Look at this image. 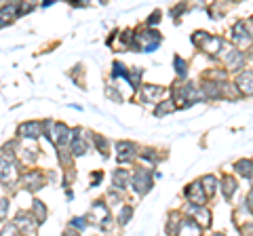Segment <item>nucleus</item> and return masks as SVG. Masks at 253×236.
<instances>
[{
  "instance_id": "473e14b6",
  "label": "nucleus",
  "mask_w": 253,
  "mask_h": 236,
  "mask_svg": "<svg viewBox=\"0 0 253 236\" xmlns=\"http://www.w3.org/2000/svg\"><path fill=\"white\" fill-rule=\"evenodd\" d=\"M158 21H161V11H154V13H152V17L148 19V26H156Z\"/></svg>"
},
{
  "instance_id": "7c9ffc66",
  "label": "nucleus",
  "mask_w": 253,
  "mask_h": 236,
  "mask_svg": "<svg viewBox=\"0 0 253 236\" xmlns=\"http://www.w3.org/2000/svg\"><path fill=\"white\" fill-rule=\"evenodd\" d=\"M141 158H146V160H152V162H154V160L158 158V156H156V152L152 150V148H146V150L141 152Z\"/></svg>"
},
{
  "instance_id": "7ed1b4c3",
  "label": "nucleus",
  "mask_w": 253,
  "mask_h": 236,
  "mask_svg": "<svg viewBox=\"0 0 253 236\" xmlns=\"http://www.w3.org/2000/svg\"><path fill=\"white\" fill-rule=\"evenodd\" d=\"M186 198L192 202V204H201V207H205L207 204V192L203 190V186H201V182H192L190 186H186Z\"/></svg>"
},
{
  "instance_id": "f3484780",
  "label": "nucleus",
  "mask_w": 253,
  "mask_h": 236,
  "mask_svg": "<svg viewBox=\"0 0 253 236\" xmlns=\"http://www.w3.org/2000/svg\"><path fill=\"white\" fill-rule=\"evenodd\" d=\"M112 182H114V188H116V190H125V188L131 184V175H129V171H125V169L114 171Z\"/></svg>"
},
{
  "instance_id": "6ab92c4d",
  "label": "nucleus",
  "mask_w": 253,
  "mask_h": 236,
  "mask_svg": "<svg viewBox=\"0 0 253 236\" xmlns=\"http://www.w3.org/2000/svg\"><path fill=\"white\" fill-rule=\"evenodd\" d=\"M234 169L243 177H253V162L251 160H239L234 164Z\"/></svg>"
},
{
  "instance_id": "4c0bfd02",
  "label": "nucleus",
  "mask_w": 253,
  "mask_h": 236,
  "mask_svg": "<svg viewBox=\"0 0 253 236\" xmlns=\"http://www.w3.org/2000/svg\"><path fill=\"white\" fill-rule=\"evenodd\" d=\"M99 2H101V4H106V2H108V0H99Z\"/></svg>"
},
{
  "instance_id": "6e6552de",
  "label": "nucleus",
  "mask_w": 253,
  "mask_h": 236,
  "mask_svg": "<svg viewBox=\"0 0 253 236\" xmlns=\"http://www.w3.org/2000/svg\"><path fill=\"white\" fill-rule=\"evenodd\" d=\"M70 146H72V152L74 156H83L86 150H89V144H86V139L83 135L81 129H72V139H70Z\"/></svg>"
},
{
  "instance_id": "bb28decb",
  "label": "nucleus",
  "mask_w": 253,
  "mask_h": 236,
  "mask_svg": "<svg viewBox=\"0 0 253 236\" xmlns=\"http://www.w3.org/2000/svg\"><path fill=\"white\" fill-rule=\"evenodd\" d=\"M6 213H9V200L6 198H0V224L6 219Z\"/></svg>"
},
{
  "instance_id": "1a4fd4ad",
  "label": "nucleus",
  "mask_w": 253,
  "mask_h": 236,
  "mask_svg": "<svg viewBox=\"0 0 253 236\" xmlns=\"http://www.w3.org/2000/svg\"><path fill=\"white\" fill-rule=\"evenodd\" d=\"M232 38H234V42H236V44H241V46H249V44L253 42V38H251V34H249V30H247V26H245L243 21L234 23V28H232Z\"/></svg>"
},
{
  "instance_id": "393cba45",
  "label": "nucleus",
  "mask_w": 253,
  "mask_h": 236,
  "mask_svg": "<svg viewBox=\"0 0 253 236\" xmlns=\"http://www.w3.org/2000/svg\"><path fill=\"white\" fill-rule=\"evenodd\" d=\"M131 215H133V209H131V207H123L121 217H118V224H121V226H126V224L131 222Z\"/></svg>"
},
{
  "instance_id": "5701e85b",
  "label": "nucleus",
  "mask_w": 253,
  "mask_h": 236,
  "mask_svg": "<svg viewBox=\"0 0 253 236\" xmlns=\"http://www.w3.org/2000/svg\"><path fill=\"white\" fill-rule=\"evenodd\" d=\"M91 139L95 141V144H97V148L101 150V154L106 156V154H108V141H106V137H101V135H97V133H93Z\"/></svg>"
},
{
  "instance_id": "9b49d317",
  "label": "nucleus",
  "mask_w": 253,
  "mask_h": 236,
  "mask_svg": "<svg viewBox=\"0 0 253 236\" xmlns=\"http://www.w3.org/2000/svg\"><path fill=\"white\" fill-rule=\"evenodd\" d=\"M19 135L21 137H28V139H36L42 135V122L38 120H30V122H23L19 127Z\"/></svg>"
},
{
  "instance_id": "ddd939ff",
  "label": "nucleus",
  "mask_w": 253,
  "mask_h": 236,
  "mask_svg": "<svg viewBox=\"0 0 253 236\" xmlns=\"http://www.w3.org/2000/svg\"><path fill=\"white\" fill-rule=\"evenodd\" d=\"M190 213L194 215V219H196V224H199L201 228H209L211 226V215H209V211H205L201 204H192L190 202Z\"/></svg>"
},
{
  "instance_id": "e433bc0d",
  "label": "nucleus",
  "mask_w": 253,
  "mask_h": 236,
  "mask_svg": "<svg viewBox=\"0 0 253 236\" xmlns=\"http://www.w3.org/2000/svg\"><path fill=\"white\" fill-rule=\"evenodd\" d=\"M4 164H6V158H4V156H0V175H2V169H4Z\"/></svg>"
},
{
  "instance_id": "412c9836",
  "label": "nucleus",
  "mask_w": 253,
  "mask_h": 236,
  "mask_svg": "<svg viewBox=\"0 0 253 236\" xmlns=\"http://www.w3.org/2000/svg\"><path fill=\"white\" fill-rule=\"evenodd\" d=\"M177 106H175V101L173 99H167V101H163L161 106L156 108V116H165V114H171L173 110H175Z\"/></svg>"
},
{
  "instance_id": "a211bd4d",
  "label": "nucleus",
  "mask_w": 253,
  "mask_h": 236,
  "mask_svg": "<svg viewBox=\"0 0 253 236\" xmlns=\"http://www.w3.org/2000/svg\"><path fill=\"white\" fill-rule=\"evenodd\" d=\"M201 186H203V190L207 192V196H213L217 192V177L215 175H205L203 179H201Z\"/></svg>"
},
{
  "instance_id": "b1692460",
  "label": "nucleus",
  "mask_w": 253,
  "mask_h": 236,
  "mask_svg": "<svg viewBox=\"0 0 253 236\" xmlns=\"http://www.w3.org/2000/svg\"><path fill=\"white\" fill-rule=\"evenodd\" d=\"M169 217H171V219H169V224H167V232H169V234H175V232H177V228H179L181 217L175 215V213H171Z\"/></svg>"
},
{
  "instance_id": "f257e3e1",
  "label": "nucleus",
  "mask_w": 253,
  "mask_h": 236,
  "mask_svg": "<svg viewBox=\"0 0 253 236\" xmlns=\"http://www.w3.org/2000/svg\"><path fill=\"white\" fill-rule=\"evenodd\" d=\"M133 188H135L137 194H148L150 190H152V173H150V169H137L135 175H133L131 179Z\"/></svg>"
},
{
  "instance_id": "2eb2a0df",
  "label": "nucleus",
  "mask_w": 253,
  "mask_h": 236,
  "mask_svg": "<svg viewBox=\"0 0 253 236\" xmlns=\"http://www.w3.org/2000/svg\"><path fill=\"white\" fill-rule=\"evenodd\" d=\"M203 97L205 99H219L221 97V82L211 80V82H203Z\"/></svg>"
},
{
  "instance_id": "a878e982",
  "label": "nucleus",
  "mask_w": 253,
  "mask_h": 236,
  "mask_svg": "<svg viewBox=\"0 0 253 236\" xmlns=\"http://www.w3.org/2000/svg\"><path fill=\"white\" fill-rule=\"evenodd\" d=\"M139 78H141V70H133V72H129V76H126V80L131 82L133 89H137V86H139Z\"/></svg>"
},
{
  "instance_id": "4468645a",
  "label": "nucleus",
  "mask_w": 253,
  "mask_h": 236,
  "mask_svg": "<svg viewBox=\"0 0 253 236\" xmlns=\"http://www.w3.org/2000/svg\"><path fill=\"white\" fill-rule=\"evenodd\" d=\"M201 49L209 55H217L219 49H224V40H221L219 36H207L205 38V42L201 44Z\"/></svg>"
},
{
  "instance_id": "f03ea898",
  "label": "nucleus",
  "mask_w": 253,
  "mask_h": 236,
  "mask_svg": "<svg viewBox=\"0 0 253 236\" xmlns=\"http://www.w3.org/2000/svg\"><path fill=\"white\" fill-rule=\"evenodd\" d=\"M19 182L28 192H38L44 186V175L41 171H28L26 175L19 177Z\"/></svg>"
},
{
  "instance_id": "39448f33",
  "label": "nucleus",
  "mask_w": 253,
  "mask_h": 236,
  "mask_svg": "<svg viewBox=\"0 0 253 236\" xmlns=\"http://www.w3.org/2000/svg\"><path fill=\"white\" fill-rule=\"evenodd\" d=\"M116 152H118V162H131L137 156V146L133 141H118Z\"/></svg>"
},
{
  "instance_id": "c85d7f7f",
  "label": "nucleus",
  "mask_w": 253,
  "mask_h": 236,
  "mask_svg": "<svg viewBox=\"0 0 253 236\" xmlns=\"http://www.w3.org/2000/svg\"><path fill=\"white\" fill-rule=\"evenodd\" d=\"M70 226H72V228H76L78 232H83L84 228H86V222H84L83 217H76V219H72V222H70Z\"/></svg>"
},
{
  "instance_id": "dca6fc26",
  "label": "nucleus",
  "mask_w": 253,
  "mask_h": 236,
  "mask_svg": "<svg viewBox=\"0 0 253 236\" xmlns=\"http://www.w3.org/2000/svg\"><path fill=\"white\" fill-rule=\"evenodd\" d=\"M221 194H224V198L226 200H230L232 196H234V192H236V188H239V184H236V179L234 177H230V175H226L224 179H221Z\"/></svg>"
},
{
  "instance_id": "cd10ccee",
  "label": "nucleus",
  "mask_w": 253,
  "mask_h": 236,
  "mask_svg": "<svg viewBox=\"0 0 253 236\" xmlns=\"http://www.w3.org/2000/svg\"><path fill=\"white\" fill-rule=\"evenodd\" d=\"M116 76H129V70H126V68H123V64H118V61H116V64H114V72H112V78H116Z\"/></svg>"
},
{
  "instance_id": "f704fd0d",
  "label": "nucleus",
  "mask_w": 253,
  "mask_h": 236,
  "mask_svg": "<svg viewBox=\"0 0 253 236\" xmlns=\"http://www.w3.org/2000/svg\"><path fill=\"white\" fill-rule=\"evenodd\" d=\"M247 207H249V211L253 213V190L249 192V196H247Z\"/></svg>"
},
{
  "instance_id": "72a5a7b5",
  "label": "nucleus",
  "mask_w": 253,
  "mask_h": 236,
  "mask_svg": "<svg viewBox=\"0 0 253 236\" xmlns=\"http://www.w3.org/2000/svg\"><path fill=\"white\" fill-rule=\"evenodd\" d=\"M108 198H110V202H118V200H121V194H118V192L110 194V192H108Z\"/></svg>"
},
{
  "instance_id": "9d476101",
  "label": "nucleus",
  "mask_w": 253,
  "mask_h": 236,
  "mask_svg": "<svg viewBox=\"0 0 253 236\" xmlns=\"http://www.w3.org/2000/svg\"><path fill=\"white\" fill-rule=\"evenodd\" d=\"M141 101H161L165 95V86L158 84H144L141 86Z\"/></svg>"
},
{
  "instance_id": "2f4dec72",
  "label": "nucleus",
  "mask_w": 253,
  "mask_h": 236,
  "mask_svg": "<svg viewBox=\"0 0 253 236\" xmlns=\"http://www.w3.org/2000/svg\"><path fill=\"white\" fill-rule=\"evenodd\" d=\"M106 93H108V95H112V97H114V101H123L121 93H118V91L114 89V86H108V91H106Z\"/></svg>"
},
{
  "instance_id": "aec40b11",
  "label": "nucleus",
  "mask_w": 253,
  "mask_h": 236,
  "mask_svg": "<svg viewBox=\"0 0 253 236\" xmlns=\"http://www.w3.org/2000/svg\"><path fill=\"white\" fill-rule=\"evenodd\" d=\"M32 209H34V219L38 224H42L46 219V207L41 202V200H34V204H32Z\"/></svg>"
},
{
  "instance_id": "4be33fe9",
  "label": "nucleus",
  "mask_w": 253,
  "mask_h": 236,
  "mask_svg": "<svg viewBox=\"0 0 253 236\" xmlns=\"http://www.w3.org/2000/svg\"><path fill=\"white\" fill-rule=\"evenodd\" d=\"M173 64H175V72H177V76L179 78H186V74H188V64L181 57H175L173 59Z\"/></svg>"
},
{
  "instance_id": "423d86ee",
  "label": "nucleus",
  "mask_w": 253,
  "mask_h": 236,
  "mask_svg": "<svg viewBox=\"0 0 253 236\" xmlns=\"http://www.w3.org/2000/svg\"><path fill=\"white\" fill-rule=\"evenodd\" d=\"M17 17H19V2L13 0L11 4H4L2 9H0V28L9 26V23H13Z\"/></svg>"
},
{
  "instance_id": "20e7f679",
  "label": "nucleus",
  "mask_w": 253,
  "mask_h": 236,
  "mask_svg": "<svg viewBox=\"0 0 253 236\" xmlns=\"http://www.w3.org/2000/svg\"><path fill=\"white\" fill-rule=\"evenodd\" d=\"M236 91L245 97H251L253 95V70H245V72L239 74L236 78Z\"/></svg>"
},
{
  "instance_id": "c9c22d12",
  "label": "nucleus",
  "mask_w": 253,
  "mask_h": 236,
  "mask_svg": "<svg viewBox=\"0 0 253 236\" xmlns=\"http://www.w3.org/2000/svg\"><path fill=\"white\" fill-rule=\"evenodd\" d=\"M101 177H104V175H101V173L97 171V173H95V175H91V179H95V184L93 186H99V182H101Z\"/></svg>"
},
{
  "instance_id": "f8f14e48",
  "label": "nucleus",
  "mask_w": 253,
  "mask_h": 236,
  "mask_svg": "<svg viewBox=\"0 0 253 236\" xmlns=\"http://www.w3.org/2000/svg\"><path fill=\"white\" fill-rule=\"evenodd\" d=\"M32 217H34L32 213H19L17 217L13 219V222L17 224L19 232H30L32 234V232H36V226H38V222H36V219H32Z\"/></svg>"
},
{
  "instance_id": "0eeeda50",
  "label": "nucleus",
  "mask_w": 253,
  "mask_h": 236,
  "mask_svg": "<svg viewBox=\"0 0 253 236\" xmlns=\"http://www.w3.org/2000/svg\"><path fill=\"white\" fill-rule=\"evenodd\" d=\"M221 59H224V64H226V70H239L243 66V61H245V55L239 49L228 46V51L221 55Z\"/></svg>"
},
{
  "instance_id": "c756f323",
  "label": "nucleus",
  "mask_w": 253,
  "mask_h": 236,
  "mask_svg": "<svg viewBox=\"0 0 253 236\" xmlns=\"http://www.w3.org/2000/svg\"><path fill=\"white\" fill-rule=\"evenodd\" d=\"M209 34L207 32H196V34H192V42L196 44V46H201L203 42H205V38H207Z\"/></svg>"
}]
</instances>
